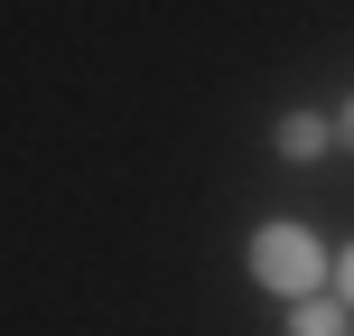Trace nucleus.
I'll list each match as a JSON object with an SVG mask.
<instances>
[{"mask_svg": "<svg viewBox=\"0 0 354 336\" xmlns=\"http://www.w3.org/2000/svg\"><path fill=\"white\" fill-rule=\"evenodd\" d=\"M317 281H326V243L308 224H261L252 233V290H270V299H317Z\"/></svg>", "mask_w": 354, "mask_h": 336, "instance_id": "1", "label": "nucleus"}, {"mask_svg": "<svg viewBox=\"0 0 354 336\" xmlns=\"http://www.w3.org/2000/svg\"><path fill=\"white\" fill-rule=\"evenodd\" d=\"M326 141H336L326 112H289V122H280V159H326Z\"/></svg>", "mask_w": 354, "mask_h": 336, "instance_id": "2", "label": "nucleus"}, {"mask_svg": "<svg viewBox=\"0 0 354 336\" xmlns=\"http://www.w3.org/2000/svg\"><path fill=\"white\" fill-rule=\"evenodd\" d=\"M289 336H345V299H299L289 308Z\"/></svg>", "mask_w": 354, "mask_h": 336, "instance_id": "3", "label": "nucleus"}, {"mask_svg": "<svg viewBox=\"0 0 354 336\" xmlns=\"http://www.w3.org/2000/svg\"><path fill=\"white\" fill-rule=\"evenodd\" d=\"M336 299H345V308H354V243H345V252H336Z\"/></svg>", "mask_w": 354, "mask_h": 336, "instance_id": "4", "label": "nucleus"}, {"mask_svg": "<svg viewBox=\"0 0 354 336\" xmlns=\"http://www.w3.org/2000/svg\"><path fill=\"white\" fill-rule=\"evenodd\" d=\"M336 131H345V141H354V103H345V122H336Z\"/></svg>", "mask_w": 354, "mask_h": 336, "instance_id": "5", "label": "nucleus"}]
</instances>
